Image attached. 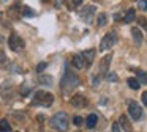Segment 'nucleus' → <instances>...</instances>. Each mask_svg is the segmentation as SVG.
<instances>
[{"instance_id": "nucleus-16", "label": "nucleus", "mask_w": 147, "mask_h": 132, "mask_svg": "<svg viewBox=\"0 0 147 132\" xmlns=\"http://www.w3.org/2000/svg\"><path fill=\"white\" fill-rule=\"evenodd\" d=\"M134 17H136V11H134L133 8H131V9H128V11H127V14H125V19H123V21H125V24H130V22H133V21H134Z\"/></svg>"}, {"instance_id": "nucleus-12", "label": "nucleus", "mask_w": 147, "mask_h": 132, "mask_svg": "<svg viewBox=\"0 0 147 132\" xmlns=\"http://www.w3.org/2000/svg\"><path fill=\"white\" fill-rule=\"evenodd\" d=\"M96 123H98V115H96V113H90L86 119V126L89 129H93L96 126Z\"/></svg>"}, {"instance_id": "nucleus-26", "label": "nucleus", "mask_w": 147, "mask_h": 132, "mask_svg": "<svg viewBox=\"0 0 147 132\" xmlns=\"http://www.w3.org/2000/svg\"><path fill=\"white\" fill-rule=\"evenodd\" d=\"M46 66H48V63H45V61H43V63H40V65L36 66V71H38V72H43V71H45V68H46Z\"/></svg>"}, {"instance_id": "nucleus-11", "label": "nucleus", "mask_w": 147, "mask_h": 132, "mask_svg": "<svg viewBox=\"0 0 147 132\" xmlns=\"http://www.w3.org/2000/svg\"><path fill=\"white\" fill-rule=\"evenodd\" d=\"M71 65H73L76 69H86V63H84L81 53H79V55H74V57H73V60H71Z\"/></svg>"}, {"instance_id": "nucleus-23", "label": "nucleus", "mask_w": 147, "mask_h": 132, "mask_svg": "<svg viewBox=\"0 0 147 132\" xmlns=\"http://www.w3.org/2000/svg\"><path fill=\"white\" fill-rule=\"evenodd\" d=\"M138 6H139L141 11H147V0H139V2H138Z\"/></svg>"}, {"instance_id": "nucleus-1", "label": "nucleus", "mask_w": 147, "mask_h": 132, "mask_svg": "<svg viewBox=\"0 0 147 132\" xmlns=\"http://www.w3.org/2000/svg\"><path fill=\"white\" fill-rule=\"evenodd\" d=\"M79 83H81L79 77H78L73 71L67 69L65 74H63V77H62L60 87H62V91H63V93H71L73 90H76V88L79 87Z\"/></svg>"}, {"instance_id": "nucleus-22", "label": "nucleus", "mask_w": 147, "mask_h": 132, "mask_svg": "<svg viewBox=\"0 0 147 132\" xmlns=\"http://www.w3.org/2000/svg\"><path fill=\"white\" fill-rule=\"evenodd\" d=\"M32 90V85H24L22 87V90H21V94H22V96H27V94H29V91Z\"/></svg>"}, {"instance_id": "nucleus-2", "label": "nucleus", "mask_w": 147, "mask_h": 132, "mask_svg": "<svg viewBox=\"0 0 147 132\" xmlns=\"http://www.w3.org/2000/svg\"><path fill=\"white\" fill-rule=\"evenodd\" d=\"M51 124H52V127L57 129L59 132H67L68 124H70V118H68V115L65 112H59L52 116Z\"/></svg>"}, {"instance_id": "nucleus-30", "label": "nucleus", "mask_w": 147, "mask_h": 132, "mask_svg": "<svg viewBox=\"0 0 147 132\" xmlns=\"http://www.w3.org/2000/svg\"><path fill=\"white\" fill-rule=\"evenodd\" d=\"M142 102H144V105L147 107V91H146V93H142Z\"/></svg>"}, {"instance_id": "nucleus-28", "label": "nucleus", "mask_w": 147, "mask_h": 132, "mask_svg": "<svg viewBox=\"0 0 147 132\" xmlns=\"http://www.w3.org/2000/svg\"><path fill=\"white\" fill-rule=\"evenodd\" d=\"M108 79H109V80H112V82H117V75L112 74V72H109V74H108Z\"/></svg>"}, {"instance_id": "nucleus-20", "label": "nucleus", "mask_w": 147, "mask_h": 132, "mask_svg": "<svg viewBox=\"0 0 147 132\" xmlns=\"http://www.w3.org/2000/svg\"><path fill=\"white\" fill-rule=\"evenodd\" d=\"M127 82H128V87H130V88H133V90H139L141 83L136 80V79H133V77H131V79H128Z\"/></svg>"}, {"instance_id": "nucleus-18", "label": "nucleus", "mask_w": 147, "mask_h": 132, "mask_svg": "<svg viewBox=\"0 0 147 132\" xmlns=\"http://www.w3.org/2000/svg\"><path fill=\"white\" fill-rule=\"evenodd\" d=\"M0 132H11V126L8 119H2L0 121Z\"/></svg>"}, {"instance_id": "nucleus-7", "label": "nucleus", "mask_w": 147, "mask_h": 132, "mask_svg": "<svg viewBox=\"0 0 147 132\" xmlns=\"http://www.w3.org/2000/svg\"><path fill=\"white\" fill-rule=\"evenodd\" d=\"M93 14H95V6L93 5H87V6H84V9L79 11L81 19H82L86 24H90V22L93 21Z\"/></svg>"}, {"instance_id": "nucleus-8", "label": "nucleus", "mask_w": 147, "mask_h": 132, "mask_svg": "<svg viewBox=\"0 0 147 132\" xmlns=\"http://www.w3.org/2000/svg\"><path fill=\"white\" fill-rule=\"evenodd\" d=\"M71 105L78 107V109H84V107L87 105V99L82 94H74V96L71 97Z\"/></svg>"}, {"instance_id": "nucleus-19", "label": "nucleus", "mask_w": 147, "mask_h": 132, "mask_svg": "<svg viewBox=\"0 0 147 132\" xmlns=\"http://www.w3.org/2000/svg\"><path fill=\"white\" fill-rule=\"evenodd\" d=\"M40 83L46 85V87H51L52 85V77L51 75H41V77H40Z\"/></svg>"}, {"instance_id": "nucleus-13", "label": "nucleus", "mask_w": 147, "mask_h": 132, "mask_svg": "<svg viewBox=\"0 0 147 132\" xmlns=\"http://www.w3.org/2000/svg\"><path fill=\"white\" fill-rule=\"evenodd\" d=\"M117 123H119V126H122V129H123L125 132H131V124H130V121H128V118L125 115H122Z\"/></svg>"}, {"instance_id": "nucleus-5", "label": "nucleus", "mask_w": 147, "mask_h": 132, "mask_svg": "<svg viewBox=\"0 0 147 132\" xmlns=\"http://www.w3.org/2000/svg\"><path fill=\"white\" fill-rule=\"evenodd\" d=\"M128 113H130V116L134 119V121H139L141 116H142V109L139 107L138 102L130 101V102H128Z\"/></svg>"}, {"instance_id": "nucleus-25", "label": "nucleus", "mask_w": 147, "mask_h": 132, "mask_svg": "<svg viewBox=\"0 0 147 132\" xmlns=\"http://www.w3.org/2000/svg\"><path fill=\"white\" fill-rule=\"evenodd\" d=\"M73 123H74L76 126H81V124L84 123V119L81 118V116H74V118H73Z\"/></svg>"}, {"instance_id": "nucleus-15", "label": "nucleus", "mask_w": 147, "mask_h": 132, "mask_svg": "<svg viewBox=\"0 0 147 132\" xmlns=\"http://www.w3.org/2000/svg\"><path fill=\"white\" fill-rule=\"evenodd\" d=\"M133 71L138 74L136 80L139 82V83H147V72L146 71H142V69H133Z\"/></svg>"}, {"instance_id": "nucleus-4", "label": "nucleus", "mask_w": 147, "mask_h": 132, "mask_svg": "<svg viewBox=\"0 0 147 132\" xmlns=\"http://www.w3.org/2000/svg\"><path fill=\"white\" fill-rule=\"evenodd\" d=\"M114 44H117V33L115 31H109V33H106L105 36H103L101 43H100V50H109Z\"/></svg>"}, {"instance_id": "nucleus-27", "label": "nucleus", "mask_w": 147, "mask_h": 132, "mask_svg": "<svg viewBox=\"0 0 147 132\" xmlns=\"http://www.w3.org/2000/svg\"><path fill=\"white\" fill-rule=\"evenodd\" d=\"M112 132H122V129H120V126H119V123H114V124H112Z\"/></svg>"}, {"instance_id": "nucleus-24", "label": "nucleus", "mask_w": 147, "mask_h": 132, "mask_svg": "<svg viewBox=\"0 0 147 132\" xmlns=\"http://www.w3.org/2000/svg\"><path fill=\"white\" fill-rule=\"evenodd\" d=\"M24 16H35V11H32L29 6H24Z\"/></svg>"}, {"instance_id": "nucleus-21", "label": "nucleus", "mask_w": 147, "mask_h": 132, "mask_svg": "<svg viewBox=\"0 0 147 132\" xmlns=\"http://www.w3.org/2000/svg\"><path fill=\"white\" fill-rule=\"evenodd\" d=\"M106 22H108V16H106L105 13H101V14L98 16V25L103 27V25H106Z\"/></svg>"}, {"instance_id": "nucleus-6", "label": "nucleus", "mask_w": 147, "mask_h": 132, "mask_svg": "<svg viewBox=\"0 0 147 132\" xmlns=\"http://www.w3.org/2000/svg\"><path fill=\"white\" fill-rule=\"evenodd\" d=\"M8 44H10V49L14 50V52H19V50L24 49V41H22V38H21L19 35H16V33H13V35L10 36Z\"/></svg>"}, {"instance_id": "nucleus-14", "label": "nucleus", "mask_w": 147, "mask_h": 132, "mask_svg": "<svg viewBox=\"0 0 147 132\" xmlns=\"http://www.w3.org/2000/svg\"><path fill=\"white\" fill-rule=\"evenodd\" d=\"M131 35H133V39H134V44H138V46H141L142 44V33H141L139 28H133L131 30Z\"/></svg>"}, {"instance_id": "nucleus-10", "label": "nucleus", "mask_w": 147, "mask_h": 132, "mask_svg": "<svg viewBox=\"0 0 147 132\" xmlns=\"http://www.w3.org/2000/svg\"><path fill=\"white\" fill-rule=\"evenodd\" d=\"M111 55H108V57H103V60L100 61V75H103V74H106L108 72V69H109V65H111Z\"/></svg>"}, {"instance_id": "nucleus-3", "label": "nucleus", "mask_w": 147, "mask_h": 132, "mask_svg": "<svg viewBox=\"0 0 147 132\" xmlns=\"http://www.w3.org/2000/svg\"><path fill=\"white\" fill-rule=\"evenodd\" d=\"M54 102V96L48 91H36L33 94V99H32V104L33 105H41V107H51V104Z\"/></svg>"}, {"instance_id": "nucleus-29", "label": "nucleus", "mask_w": 147, "mask_h": 132, "mask_svg": "<svg viewBox=\"0 0 147 132\" xmlns=\"http://www.w3.org/2000/svg\"><path fill=\"white\" fill-rule=\"evenodd\" d=\"M139 24L142 25L144 28H147V21H146V17H141V19H139Z\"/></svg>"}, {"instance_id": "nucleus-17", "label": "nucleus", "mask_w": 147, "mask_h": 132, "mask_svg": "<svg viewBox=\"0 0 147 132\" xmlns=\"http://www.w3.org/2000/svg\"><path fill=\"white\" fill-rule=\"evenodd\" d=\"M67 2V8L68 9H76L78 6L82 5V0H65Z\"/></svg>"}, {"instance_id": "nucleus-9", "label": "nucleus", "mask_w": 147, "mask_h": 132, "mask_svg": "<svg viewBox=\"0 0 147 132\" xmlns=\"http://www.w3.org/2000/svg\"><path fill=\"white\" fill-rule=\"evenodd\" d=\"M81 57H82L84 63H86V68H90L93 63V58H95V50L90 49V50H86V52L81 53Z\"/></svg>"}]
</instances>
